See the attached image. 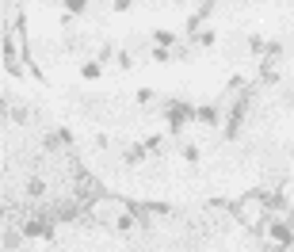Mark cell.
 I'll use <instances>...</instances> for the list:
<instances>
[{
    "instance_id": "cell-1",
    "label": "cell",
    "mask_w": 294,
    "mask_h": 252,
    "mask_svg": "<svg viewBox=\"0 0 294 252\" xmlns=\"http://www.w3.org/2000/svg\"><path fill=\"white\" fill-rule=\"evenodd\" d=\"M69 4V12H80V8H84V0H65Z\"/></svg>"
}]
</instances>
